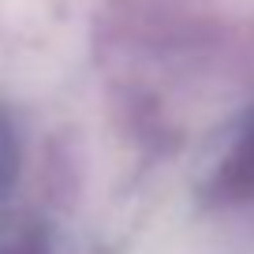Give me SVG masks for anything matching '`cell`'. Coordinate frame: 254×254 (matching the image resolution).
<instances>
[{
    "mask_svg": "<svg viewBox=\"0 0 254 254\" xmlns=\"http://www.w3.org/2000/svg\"><path fill=\"white\" fill-rule=\"evenodd\" d=\"M0 254H60V232L41 209L0 206Z\"/></svg>",
    "mask_w": 254,
    "mask_h": 254,
    "instance_id": "cell-2",
    "label": "cell"
},
{
    "mask_svg": "<svg viewBox=\"0 0 254 254\" xmlns=\"http://www.w3.org/2000/svg\"><path fill=\"white\" fill-rule=\"evenodd\" d=\"M19 168H23V146H19V131L11 124V116L0 109V206L11 194L19 180Z\"/></svg>",
    "mask_w": 254,
    "mask_h": 254,
    "instance_id": "cell-3",
    "label": "cell"
},
{
    "mask_svg": "<svg viewBox=\"0 0 254 254\" xmlns=\"http://www.w3.org/2000/svg\"><path fill=\"white\" fill-rule=\"evenodd\" d=\"M198 198L209 209H254V105H247L221 135L198 180Z\"/></svg>",
    "mask_w": 254,
    "mask_h": 254,
    "instance_id": "cell-1",
    "label": "cell"
}]
</instances>
